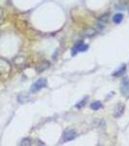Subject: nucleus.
I'll use <instances>...</instances> for the list:
<instances>
[{
  "label": "nucleus",
  "instance_id": "5",
  "mask_svg": "<svg viewBox=\"0 0 129 146\" xmlns=\"http://www.w3.org/2000/svg\"><path fill=\"white\" fill-rule=\"evenodd\" d=\"M76 137V131L74 129H67L63 133L62 135V141L63 142H68V141H72Z\"/></svg>",
  "mask_w": 129,
  "mask_h": 146
},
{
  "label": "nucleus",
  "instance_id": "12",
  "mask_svg": "<svg viewBox=\"0 0 129 146\" xmlns=\"http://www.w3.org/2000/svg\"><path fill=\"white\" fill-rule=\"evenodd\" d=\"M20 145H31V138L30 137L23 138L22 142H20Z\"/></svg>",
  "mask_w": 129,
  "mask_h": 146
},
{
  "label": "nucleus",
  "instance_id": "10",
  "mask_svg": "<svg viewBox=\"0 0 129 146\" xmlns=\"http://www.w3.org/2000/svg\"><path fill=\"white\" fill-rule=\"evenodd\" d=\"M90 108L92 110H95V111H97V110L101 109V108H102L101 101H94V102H92L90 104Z\"/></svg>",
  "mask_w": 129,
  "mask_h": 146
},
{
  "label": "nucleus",
  "instance_id": "1",
  "mask_svg": "<svg viewBox=\"0 0 129 146\" xmlns=\"http://www.w3.org/2000/svg\"><path fill=\"white\" fill-rule=\"evenodd\" d=\"M47 86H48V80L46 78H40L35 83L32 84L30 91H31V93H37V92H39L42 89L46 88Z\"/></svg>",
  "mask_w": 129,
  "mask_h": 146
},
{
  "label": "nucleus",
  "instance_id": "13",
  "mask_svg": "<svg viewBox=\"0 0 129 146\" xmlns=\"http://www.w3.org/2000/svg\"><path fill=\"white\" fill-rule=\"evenodd\" d=\"M88 98H84L83 100L80 101L78 104L76 105V107L77 108H82L83 106H84V105H86V101H88Z\"/></svg>",
  "mask_w": 129,
  "mask_h": 146
},
{
  "label": "nucleus",
  "instance_id": "7",
  "mask_svg": "<svg viewBox=\"0 0 129 146\" xmlns=\"http://www.w3.org/2000/svg\"><path fill=\"white\" fill-rule=\"evenodd\" d=\"M49 67H50V62H48V60H41V62H39L36 64L35 69H36V71L38 73H41L47 70Z\"/></svg>",
  "mask_w": 129,
  "mask_h": 146
},
{
  "label": "nucleus",
  "instance_id": "3",
  "mask_svg": "<svg viewBox=\"0 0 129 146\" xmlns=\"http://www.w3.org/2000/svg\"><path fill=\"white\" fill-rule=\"evenodd\" d=\"M11 71V64L8 60L0 58V74H8Z\"/></svg>",
  "mask_w": 129,
  "mask_h": 146
},
{
  "label": "nucleus",
  "instance_id": "9",
  "mask_svg": "<svg viewBox=\"0 0 129 146\" xmlns=\"http://www.w3.org/2000/svg\"><path fill=\"white\" fill-rule=\"evenodd\" d=\"M122 20H123V15L120 13L116 14V15L114 16V18H113V22L115 23H116V25H119V23L122 22Z\"/></svg>",
  "mask_w": 129,
  "mask_h": 146
},
{
  "label": "nucleus",
  "instance_id": "2",
  "mask_svg": "<svg viewBox=\"0 0 129 146\" xmlns=\"http://www.w3.org/2000/svg\"><path fill=\"white\" fill-rule=\"evenodd\" d=\"M120 93L125 98H129V78L128 77H124V78L121 80Z\"/></svg>",
  "mask_w": 129,
  "mask_h": 146
},
{
  "label": "nucleus",
  "instance_id": "4",
  "mask_svg": "<svg viewBox=\"0 0 129 146\" xmlns=\"http://www.w3.org/2000/svg\"><path fill=\"white\" fill-rule=\"evenodd\" d=\"M88 44H84V43H83V42H81V43H78L77 45H75L73 48H72L71 54H72V56H75V55H77L79 52L88 51Z\"/></svg>",
  "mask_w": 129,
  "mask_h": 146
},
{
  "label": "nucleus",
  "instance_id": "6",
  "mask_svg": "<svg viewBox=\"0 0 129 146\" xmlns=\"http://www.w3.org/2000/svg\"><path fill=\"white\" fill-rule=\"evenodd\" d=\"M124 110H125V106L121 103H118V104L116 105V107L114 108V112H113V115H114L115 118H119L123 115Z\"/></svg>",
  "mask_w": 129,
  "mask_h": 146
},
{
  "label": "nucleus",
  "instance_id": "11",
  "mask_svg": "<svg viewBox=\"0 0 129 146\" xmlns=\"http://www.w3.org/2000/svg\"><path fill=\"white\" fill-rule=\"evenodd\" d=\"M96 30L93 29V28H88V29L84 30V36H88V37H91V36H94L96 34Z\"/></svg>",
  "mask_w": 129,
  "mask_h": 146
},
{
  "label": "nucleus",
  "instance_id": "8",
  "mask_svg": "<svg viewBox=\"0 0 129 146\" xmlns=\"http://www.w3.org/2000/svg\"><path fill=\"white\" fill-rule=\"evenodd\" d=\"M126 71V65L125 64H123L122 66H120L118 68L116 71H115L114 73H113V76H115V77H120L121 75H123L124 73H125Z\"/></svg>",
  "mask_w": 129,
  "mask_h": 146
}]
</instances>
